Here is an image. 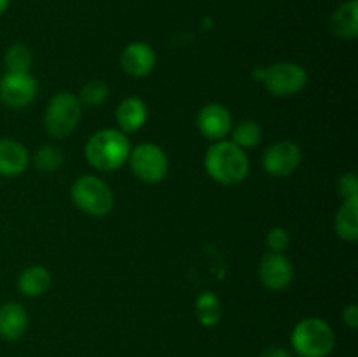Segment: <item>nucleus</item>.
Returning <instances> with one entry per match:
<instances>
[{
	"instance_id": "1",
	"label": "nucleus",
	"mask_w": 358,
	"mask_h": 357,
	"mask_svg": "<svg viewBox=\"0 0 358 357\" xmlns=\"http://www.w3.org/2000/svg\"><path fill=\"white\" fill-rule=\"evenodd\" d=\"M205 170L222 186H236L247 178L250 172L247 150L231 140H219L208 147L205 154Z\"/></svg>"
},
{
	"instance_id": "2",
	"label": "nucleus",
	"mask_w": 358,
	"mask_h": 357,
	"mask_svg": "<svg viewBox=\"0 0 358 357\" xmlns=\"http://www.w3.org/2000/svg\"><path fill=\"white\" fill-rule=\"evenodd\" d=\"M131 144L126 133L115 128H105L93 133L84 147L87 163L100 172H115L128 161Z\"/></svg>"
},
{
	"instance_id": "3",
	"label": "nucleus",
	"mask_w": 358,
	"mask_h": 357,
	"mask_svg": "<svg viewBox=\"0 0 358 357\" xmlns=\"http://www.w3.org/2000/svg\"><path fill=\"white\" fill-rule=\"evenodd\" d=\"M290 343L299 357H327L334 350L336 335L324 318L308 317L297 322L290 335Z\"/></svg>"
},
{
	"instance_id": "4",
	"label": "nucleus",
	"mask_w": 358,
	"mask_h": 357,
	"mask_svg": "<svg viewBox=\"0 0 358 357\" xmlns=\"http://www.w3.org/2000/svg\"><path fill=\"white\" fill-rule=\"evenodd\" d=\"M73 205L84 214L93 217H103L114 209V195L107 182L94 175H83L70 189Z\"/></svg>"
},
{
	"instance_id": "5",
	"label": "nucleus",
	"mask_w": 358,
	"mask_h": 357,
	"mask_svg": "<svg viewBox=\"0 0 358 357\" xmlns=\"http://www.w3.org/2000/svg\"><path fill=\"white\" fill-rule=\"evenodd\" d=\"M83 115V104L70 91H59L49 100L44 114V126L55 139L72 135Z\"/></svg>"
},
{
	"instance_id": "6",
	"label": "nucleus",
	"mask_w": 358,
	"mask_h": 357,
	"mask_svg": "<svg viewBox=\"0 0 358 357\" xmlns=\"http://www.w3.org/2000/svg\"><path fill=\"white\" fill-rule=\"evenodd\" d=\"M261 83L273 97H292L308 84V72L296 62H278L264 66Z\"/></svg>"
},
{
	"instance_id": "7",
	"label": "nucleus",
	"mask_w": 358,
	"mask_h": 357,
	"mask_svg": "<svg viewBox=\"0 0 358 357\" xmlns=\"http://www.w3.org/2000/svg\"><path fill=\"white\" fill-rule=\"evenodd\" d=\"M128 163L131 167L133 175L143 184H159L168 175V156L159 146L150 142L138 144L131 147Z\"/></svg>"
},
{
	"instance_id": "8",
	"label": "nucleus",
	"mask_w": 358,
	"mask_h": 357,
	"mask_svg": "<svg viewBox=\"0 0 358 357\" xmlns=\"http://www.w3.org/2000/svg\"><path fill=\"white\" fill-rule=\"evenodd\" d=\"M303 161L301 147L292 140H280L266 149L262 156V167L271 177L285 178L299 168Z\"/></svg>"
},
{
	"instance_id": "9",
	"label": "nucleus",
	"mask_w": 358,
	"mask_h": 357,
	"mask_svg": "<svg viewBox=\"0 0 358 357\" xmlns=\"http://www.w3.org/2000/svg\"><path fill=\"white\" fill-rule=\"evenodd\" d=\"M259 280L269 290H285L294 280V266L283 252H268L259 262Z\"/></svg>"
},
{
	"instance_id": "10",
	"label": "nucleus",
	"mask_w": 358,
	"mask_h": 357,
	"mask_svg": "<svg viewBox=\"0 0 358 357\" xmlns=\"http://www.w3.org/2000/svg\"><path fill=\"white\" fill-rule=\"evenodd\" d=\"M37 94V80L30 74L7 72L0 79V100L9 108H24Z\"/></svg>"
},
{
	"instance_id": "11",
	"label": "nucleus",
	"mask_w": 358,
	"mask_h": 357,
	"mask_svg": "<svg viewBox=\"0 0 358 357\" xmlns=\"http://www.w3.org/2000/svg\"><path fill=\"white\" fill-rule=\"evenodd\" d=\"M196 122H198L199 133L208 140H213V142L224 140L233 130L231 112L222 104H208L201 107Z\"/></svg>"
},
{
	"instance_id": "12",
	"label": "nucleus",
	"mask_w": 358,
	"mask_h": 357,
	"mask_svg": "<svg viewBox=\"0 0 358 357\" xmlns=\"http://www.w3.org/2000/svg\"><path fill=\"white\" fill-rule=\"evenodd\" d=\"M119 65L129 77H147L156 66V52L145 42H131L122 49Z\"/></svg>"
},
{
	"instance_id": "13",
	"label": "nucleus",
	"mask_w": 358,
	"mask_h": 357,
	"mask_svg": "<svg viewBox=\"0 0 358 357\" xmlns=\"http://www.w3.org/2000/svg\"><path fill=\"white\" fill-rule=\"evenodd\" d=\"M147 118H149V108L145 102L138 97H128L117 105L115 111V121H117L119 130L122 133H136L145 126Z\"/></svg>"
},
{
	"instance_id": "14",
	"label": "nucleus",
	"mask_w": 358,
	"mask_h": 357,
	"mask_svg": "<svg viewBox=\"0 0 358 357\" xmlns=\"http://www.w3.org/2000/svg\"><path fill=\"white\" fill-rule=\"evenodd\" d=\"M30 163L27 147L13 139H0V175L16 177L23 174Z\"/></svg>"
},
{
	"instance_id": "15",
	"label": "nucleus",
	"mask_w": 358,
	"mask_h": 357,
	"mask_svg": "<svg viewBox=\"0 0 358 357\" xmlns=\"http://www.w3.org/2000/svg\"><path fill=\"white\" fill-rule=\"evenodd\" d=\"M28 314L23 304L9 301L0 307V336L7 342H16L27 332Z\"/></svg>"
},
{
	"instance_id": "16",
	"label": "nucleus",
	"mask_w": 358,
	"mask_h": 357,
	"mask_svg": "<svg viewBox=\"0 0 358 357\" xmlns=\"http://www.w3.org/2000/svg\"><path fill=\"white\" fill-rule=\"evenodd\" d=\"M331 30L339 38H355L358 35V0L341 4L331 16Z\"/></svg>"
},
{
	"instance_id": "17",
	"label": "nucleus",
	"mask_w": 358,
	"mask_h": 357,
	"mask_svg": "<svg viewBox=\"0 0 358 357\" xmlns=\"http://www.w3.org/2000/svg\"><path fill=\"white\" fill-rule=\"evenodd\" d=\"M49 287H51V273L45 266L41 265L28 266L17 279V289L23 296L28 298L42 296L44 293H48Z\"/></svg>"
},
{
	"instance_id": "18",
	"label": "nucleus",
	"mask_w": 358,
	"mask_h": 357,
	"mask_svg": "<svg viewBox=\"0 0 358 357\" xmlns=\"http://www.w3.org/2000/svg\"><path fill=\"white\" fill-rule=\"evenodd\" d=\"M336 233L345 241L358 240V198L343 200L334 219Z\"/></svg>"
},
{
	"instance_id": "19",
	"label": "nucleus",
	"mask_w": 358,
	"mask_h": 357,
	"mask_svg": "<svg viewBox=\"0 0 358 357\" xmlns=\"http://www.w3.org/2000/svg\"><path fill=\"white\" fill-rule=\"evenodd\" d=\"M196 317L205 328H215L222 317V304L219 296L212 290H205L196 300Z\"/></svg>"
},
{
	"instance_id": "20",
	"label": "nucleus",
	"mask_w": 358,
	"mask_h": 357,
	"mask_svg": "<svg viewBox=\"0 0 358 357\" xmlns=\"http://www.w3.org/2000/svg\"><path fill=\"white\" fill-rule=\"evenodd\" d=\"M233 133V140L231 142L236 144L238 147H241L243 150L254 149V147L259 146V142L262 140V128L252 119H247V121H241L231 130Z\"/></svg>"
},
{
	"instance_id": "21",
	"label": "nucleus",
	"mask_w": 358,
	"mask_h": 357,
	"mask_svg": "<svg viewBox=\"0 0 358 357\" xmlns=\"http://www.w3.org/2000/svg\"><path fill=\"white\" fill-rule=\"evenodd\" d=\"M31 51L28 46L16 42L10 46L3 56V65H6L7 72L13 74H28L31 66Z\"/></svg>"
},
{
	"instance_id": "22",
	"label": "nucleus",
	"mask_w": 358,
	"mask_h": 357,
	"mask_svg": "<svg viewBox=\"0 0 358 357\" xmlns=\"http://www.w3.org/2000/svg\"><path fill=\"white\" fill-rule=\"evenodd\" d=\"M63 160H65V154L58 146L45 144V146L38 147L37 153H35L34 164L37 170L44 172V174H51V172H56L62 167Z\"/></svg>"
},
{
	"instance_id": "23",
	"label": "nucleus",
	"mask_w": 358,
	"mask_h": 357,
	"mask_svg": "<svg viewBox=\"0 0 358 357\" xmlns=\"http://www.w3.org/2000/svg\"><path fill=\"white\" fill-rule=\"evenodd\" d=\"M108 93H110V90H108L107 84L100 79H94L84 84L83 90H80V94L77 98L86 107H100L101 104L107 102Z\"/></svg>"
},
{
	"instance_id": "24",
	"label": "nucleus",
	"mask_w": 358,
	"mask_h": 357,
	"mask_svg": "<svg viewBox=\"0 0 358 357\" xmlns=\"http://www.w3.org/2000/svg\"><path fill=\"white\" fill-rule=\"evenodd\" d=\"M266 244H268L269 252H285L290 245V233L289 230L282 226L271 227L266 234Z\"/></svg>"
},
{
	"instance_id": "25",
	"label": "nucleus",
	"mask_w": 358,
	"mask_h": 357,
	"mask_svg": "<svg viewBox=\"0 0 358 357\" xmlns=\"http://www.w3.org/2000/svg\"><path fill=\"white\" fill-rule=\"evenodd\" d=\"M338 192L341 196V200H352L358 198V181L357 175L353 172H348V174H343L341 177L338 178Z\"/></svg>"
},
{
	"instance_id": "26",
	"label": "nucleus",
	"mask_w": 358,
	"mask_h": 357,
	"mask_svg": "<svg viewBox=\"0 0 358 357\" xmlns=\"http://www.w3.org/2000/svg\"><path fill=\"white\" fill-rule=\"evenodd\" d=\"M343 322L348 326L350 329H357L358 326V307L357 304H348V307L343 310Z\"/></svg>"
},
{
	"instance_id": "27",
	"label": "nucleus",
	"mask_w": 358,
	"mask_h": 357,
	"mask_svg": "<svg viewBox=\"0 0 358 357\" xmlns=\"http://www.w3.org/2000/svg\"><path fill=\"white\" fill-rule=\"evenodd\" d=\"M259 357H292V354H290L287 349H283V346L271 345L268 346V349L262 350Z\"/></svg>"
},
{
	"instance_id": "28",
	"label": "nucleus",
	"mask_w": 358,
	"mask_h": 357,
	"mask_svg": "<svg viewBox=\"0 0 358 357\" xmlns=\"http://www.w3.org/2000/svg\"><path fill=\"white\" fill-rule=\"evenodd\" d=\"M10 0H0V14H3L7 10V7H9Z\"/></svg>"
}]
</instances>
